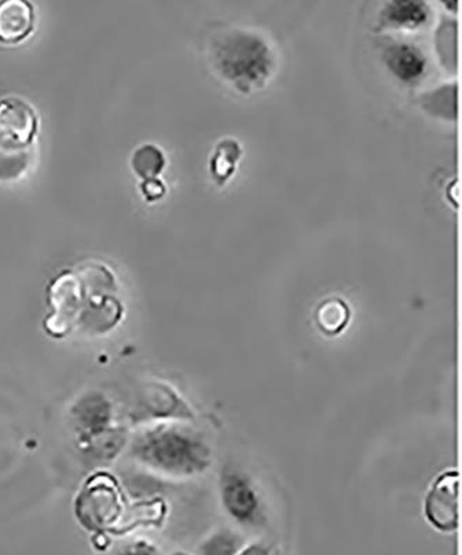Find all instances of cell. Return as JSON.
<instances>
[{
    "mask_svg": "<svg viewBox=\"0 0 462 555\" xmlns=\"http://www.w3.org/2000/svg\"><path fill=\"white\" fill-rule=\"evenodd\" d=\"M116 289L112 271L102 264L63 272L49 287L53 312L48 325L56 335L74 326H84L89 332L111 330L121 317Z\"/></svg>",
    "mask_w": 462,
    "mask_h": 555,
    "instance_id": "1",
    "label": "cell"
},
{
    "mask_svg": "<svg viewBox=\"0 0 462 555\" xmlns=\"http://www.w3.org/2000/svg\"><path fill=\"white\" fill-rule=\"evenodd\" d=\"M210 57L218 76L243 93L265 87L277 64L266 37L245 28H228L216 35Z\"/></svg>",
    "mask_w": 462,
    "mask_h": 555,
    "instance_id": "2",
    "label": "cell"
},
{
    "mask_svg": "<svg viewBox=\"0 0 462 555\" xmlns=\"http://www.w3.org/2000/svg\"><path fill=\"white\" fill-rule=\"evenodd\" d=\"M133 457L171 477H192L211 463V450L201 434L176 424H157L143 430L132 444Z\"/></svg>",
    "mask_w": 462,
    "mask_h": 555,
    "instance_id": "3",
    "label": "cell"
},
{
    "mask_svg": "<svg viewBox=\"0 0 462 555\" xmlns=\"http://www.w3.org/2000/svg\"><path fill=\"white\" fill-rule=\"evenodd\" d=\"M37 133V114L20 99L0 101V180H8V163L23 172L27 167L26 149Z\"/></svg>",
    "mask_w": 462,
    "mask_h": 555,
    "instance_id": "4",
    "label": "cell"
},
{
    "mask_svg": "<svg viewBox=\"0 0 462 555\" xmlns=\"http://www.w3.org/2000/svg\"><path fill=\"white\" fill-rule=\"evenodd\" d=\"M460 474L446 470L436 478L426 494L424 514L426 520L440 532L450 533L459 528Z\"/></svg>",
    "mask_w": 462,
    "mask_h": 555,
    "instance_id": "5",
    "label": "cell"
},
{
    "mask_svg": "<svg viewBox=\"0 0 462 555\" xmlns=\"http://www.w3.org/2000/svg\"><path fill=\"white\" fill-rule=\"evenodd\" d=\"M120 514L117 490L104 480L89 485L78 499V519L88 529L114 530L117 528V518Z\"/></svg>",
    "mask_w": 462,
    "mask_h": 555,
    "instance_id": "6",
    "label": "cell"
},
{
    "mask_svg": "<svg viewBox=\"0 0 462 555\" xmlns=\"http://www.w3.org/2000/svg\"><path fill=\"white\" fill-rule=\"evenodd\" d=\"M384 62L399 81L414 86L425 77L428 62L420 48L409 42L390 41L384 49Z\"/></svg>",
    "mask_w": 462,
    "mask_h": 555,
    "instance_id": "7",
    "label": "cell"
},
{
    "mask_svg": "<svg viewBox=\"0 0 462 555\" xmlns=\"http://www.w3.org/2000/svg\"><path fill=\"white\" fill-rule=\"evenodd\" d=\"M74 418L79 433L91 442L112 435L107 430L113 421V408L103 395L92 393L79 400L74 409Z\"/></svg>",
    "mask_w": 462,
    "mask_h": 555,
    "instance_id": "8",
    "label": "cell"
},
{
    "mask_svg": "<svg viewBox=\"0 0 462 555\" xmlns=\"http://www.w3.org/2000/svg\"><path fill=\"white\" fill-rule=\"evenodd\" d=\"M222 503L232 518L251 522L258 513V498L251 483L242 475L231 473L222 478Z\"/></svg>",
    "mask_w": 462,
    "mask_h": 555,
    "instance_id": "9",
    "label": "cell"
},
{
    "mask_svg": "<svg viewBox=\"0 0 462 555\" xmlns=\"http://www.w3.org/2000/svg\"><path fill=\"white\" fill-rule=\"evenodd\" d=\"M35 12L31 3L7 0L0 3V42L16 44L34 31Z\"/></svg>",
    "mask_w": 462,
    "mask_h": 555,
    "instance_id": "10",
    "label": "cell"
},
{
    "mask_svg": "<svg viewBox=\"0 0 462 555\" xmlns=\"http://www.w3.org/2000/svg\"><path fill=\"white\" fill-rule=\"evenodd\" d=\"M428 3L420 0L387 2L380 14L381 28L416 29L429 22Z\"/></svg>",
    "mask_w": 462,
    "mask_h": 555,
    "instance_id": "11",
    "label": "cell"
},
{
    "mask_svg": "<svg viewBox=\"0 0 462 555\" xmlns=\"http://www.w3.org/2000/svg\"><path fill=\"white\" fill-rule=\"evenodd\" d=\"M351 311L349 305L339 297L322 301L316 310V324L328 336L341 335L349 325Z\"/></svg>",
    "mask_w": 462,
    "mask_h": 555,
    "instance_id": "12",
    "label": "cell"
},
{
    "mask_svg": "<svg viewBox=\"0 0 462 555\" xmlns=\"http://www.w3.org/2000/svg\"><path fill=\"white\" fill-rule=\"evenodd\" d=\"M242 155L240 143L235 139H223L215 149L210 162L211 176L218 183H223L235 171Z\"/></svg>",
    "mask_w": 462,
    "mask_h": 555,
    "instance_id": "13",
    "label": "cell"
},
{
    "mask_svg": "<svg viewBox=\"0 0 462 555\" xmlns=\"http://www.w3.org/2000/svg\"><path fill=\"white\" fill-rule=\"evenodd\" d=\"M131 165L133 172L141 177L143 181L154 180V178L161 176L164 166H166V157H164L161 149L149 143V145L138 147L133 152Z\"/></svg>",
    "mask_w": 462,
    "mask_h": 555,
    "instance_id": "14",
    "label": "cell"
},
{
    "mask_svg": "<svg viewBox=\"0 0 462 555\" xmlns=\"http://www.w3.org/2000/svg\"><path fill=\"white\" fill-rule=\"evenodd\" d=\"M242 539L231 530H220L208 538L198 548V555H238Z\"/></svg>",
    "mask_w": 462,
    "mask_h": 555,
    "instance_id": "15",
    "label": "cell"
},
{
    "mask_svg": "<svg viewBox=\"0 0 462 555\" xmlns=\"http://www.w3.org/2000/svg\"><path fill=\"white\" fill-rule=\"evenodd\" d=\"M141 191L142 195L145 196V199L154 202L164 196V193H166V186H164V183L158 180V178H154V180L143 181Z\"/></svg>",
    "mask_w": 462,
    "mask_h": 555,
    "instance_id": "16",
    "label": "cell"
},
{
    "mask_svg": "<svg viewBox=\"0 0 462 555\" xmlns=\"http://www.w3.org/2000/svg\"><path fill=\"white\" fill-rule=\"evenodd\" d=\"M120 555H158L156 548L146 542H138L127 547Z\"/></svg>",
    "mask_w": 462,
    "mask_h": 555,
    "instance_id": "17",
    "label": "cell"
},
{
    "mask_svg": "<svg viewBox=\"0 0 462 555\" xmlns=\"http://www.w3.org/2000/svg\"><path fill=\"white\" fill-rule=\"evenodd\" d=\"M238 555H270V550L262 546V544L253 543L251 546L241 550Z\"/></svg>",
    "mask_w": 462,
    "mask_h": 555,
    "instance_id": "18",
    "label": "cell"
},
{
    "mask_svg": "<svg viewBox=\"0 0 462 555\" xmlns=\"http://www.w3.org/2000/svg\"><path fill=\"white\" fill-rule=\"evenodd\" d=\"M171 555H188L187 553H183V552H177V553H174Z\"/></svg>",
    "mask_w": 462,
    "mask_h": 555,
    "instance_id": "19",
    "label": "cell"
}]
</instances>
